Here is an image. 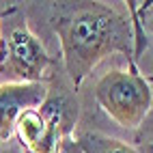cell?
<instances>
[{
	"label": "cell",
	"instance_id": "6da1fadb",
	"mask_svg": "<svg viewBox=\"0 0 153 153\" xmlns=\"http://www.w3.org/2000/svg\"><path fill=\"white\" fill-rule=\"evenodd\" d=\"M58 35L65 71L76 88L104 58L121 52L134 65L136 33L134 19L119 7L106 2H78L52 19Z\"/></svg>",
	"mask_w": 153,
	"mask_h": 153
},
{
	"label": "cell",
	"instance_id": "7a4b0ae2",
	"mask_svg": "<svg viewBox=\"0 0 153 153\" xmlns=\"http://www.w3.org/2000/svg\"><path fill=\"white\" fill-rule=\"evenodd\" d=\"M95 99L117 125L136 129L149 114L153 93L136 65H129V69H112L101 76L95 84Z\"/></svg>",
	"mask_w": 153,
	"mask_h": 153
},
{
	"label": "cell",
	"instance_id": "3957f363",
	"mask_svg": "<svg viewBox=\"0 0 153 153\" xmlns=\"http://www.w3.org/2000/svg\"><path fill=\"white\" fill-rule=\"evenodd\" d=\"M50 65L52 56L30 33L24 19L13 22L0 37V78L7 84L43 82V74Z\"/></svg>",
	"mask_w": 153,
	"mask_h": 153
},
{
	"label": "cell",
	"instance_id": "277c9868",
	"mask_svg": "<svg viewBox=\"0 0 153 153\" xmlns=\"http://www.w3.org/2000/svg\"><path fill=\"white\" fill-rule=\"evenodd\" d=\"M74 108L63 97L50 99L35 110H28L17 121L15 134L24 153H60V140L74 121Z\"/></svg>",
	"mask_w": 153,
	"mask_h": 153
},
{
	"label": "cell",
	"instance_id": "5b68a950",
	"mask_svg": "<svg viewBox=\"0 0 153 153\" xmlns=\"http://www.w3.org/2000/svg\"><path fill=\"white\" fill-rule=\"evenodd\" d=\"M48 101V86L43 82L0 84V147L11 140L17 121L28 110L41 108Z\"/></svg>",
	"mask_w": 153,
	"mask_h": 153
},
{
	"label": "cell",
	"instance_id": "8992f818",
	"mask_svg": "<svg viewBox=\"0 0 153 153\" xmlns=\"http://www.w3.org/2000/svg\"><path fill=\"white\" fill-rule=\"evenodd\" d=\"M76 147L82 153H140L136 147L127 145L123 140L95 134V131H82L76 140Z\"/></svg>",
	"mask_w": 153,
	"mask_h": 153
},
{
	"label": "cell",
	"instance_id": "52a82bcc",
	"mask_svg": "<svg viewBox=\"0 0 153 153\" xmlns=\"http://www.w3.org/2000/svg\"><path fill=\"white\" fill-rule=\"evenodd\" d=\"M0 153H24V149L19 145H9V142H7V147L0 149Z\"/></svg>",
	"mask_w": 153,
	"mask_h": 153
},
{
	"label": "cell",
	"instance_id": "ba28073f",
	"mask_svg": "<svg viewBox=\"0 0 153 153\" xmlns=\"http://www.w3.org/2000/svg\"><path fill=\"white\" fill-rule=\"evenodd\" d=\"M17 11V7H9V9H4V11H0V24H2V19H7L9 15H13ZM0 37H2V35H0Z\"/></svg>",
	"mask_w": 153,
	"mask_h": 153
},
{
	"label": "cell",
	"instance_id": "9c48e42d",
	"mask_svg": "<svg viewBox=\"0 0 153 153\" xmlns=\"http://www.w3.org/2000/svg\"><path fill=\"white\" fill-rule=\"evenodd\" d=\"M140 153H153V142H147V145H142Z\"/></svg>",
	"mask_w": 153,
	"mask_h": 153
},
{
	"label": "cell",
	"instance_id": "30bf717a",
	"mask_svg": "<svg viewBox=\"0 0 153 153\" xmlns=\"http://www.w3.org/2000/svg\"><path fill=\"white\" fill-rule=\"evenodd\" d=\"M147 28H149V33L153 35V17H151V19H149V22H147Z\"/></svg>",
	"mask_w": 153,
	"mask_h": 153
}]
</instances>
